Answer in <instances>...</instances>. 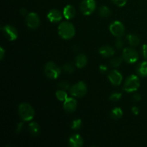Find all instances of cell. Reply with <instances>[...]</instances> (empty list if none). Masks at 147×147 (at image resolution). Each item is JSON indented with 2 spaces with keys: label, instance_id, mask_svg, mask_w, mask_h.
Instances as JSON below:
<instances>
[{
  "label": "cell",
  "instance_id": "6da1fadb",
  "mask_svg": "<svg viewBox=\"0 0 147 147\" xmlns=\"http://www.w3.org/2000/svg\"><path fill=\"white\" fill-rule=\"evenodd\" d=\"M58 34L64 40H70L74 37L76 29L72 23L69 22H63L58 27Z\"/></svg>",
  "mask_w": 147,
  "mask_h": 147
},
{
  "label": "cell",
  "instance_id": "7a4b0ae2",
  "mask_svg": "<svg viewBox=\"0 0 147 147\" xmlns=\"http://www.w3.org/2000/svg\"><path fill=\"white\" fill-rule=\"evenodd\" d=\"M18 112L21 119L24 121H30L34 116V109L27 103H22L19 106Z\"/></svg>",
  "mask_w": 147,
  "mask_h": 147
},
{
  "label": "cell",
  "instance_id": "3957f363",
  "mask_svg": "<svg viewBox=\"0 0 147 147\" xmlns=\"http://www.w3.org/2000/svg\"><path fill=\"white\" fill-rule=\"evenodd\" d=\"M45 74L48 78L56 79L61 74V69L53 62L50 61L46 63L44 68Z\"/></svg>",
  "mask_w": 147,
  "mask_h": 147
},
{
  "label": "cell",
  "instance_id": "277c9868",
  "mask_svg": "<svg viewBox=\"0 0 147 147\" xmlns=\"http://www.w3.org/2000/svg\"><path fill=\"white\" fill-rule=\"evenodd\" d=\"M140 87V80L136 75H131L125 81L123 90L128 93L136 91Z\"/></svg>",
  "mask_w": 147,
  "mask_h": 147
},
{
  "label": "cell",
  "instance_id": "5b68a950",
  "mask_svg": "<svg viewBox=\"0 0 147 147\" xmlns=\"http://www.w3.org/2000/svg\"><path fill=\"white\" fill-rule=\"evenodd\" d=\"M88 88L83 81H80L73 85L70 88V93L73 96L76 98L83 97L87 93Z\"/></svg>",
  "mask_w": 147,
  "mask_h": 147
},
{
  "label": "cell",
  "instance_id": "8992f818",
  "mask_svg": "<svg viewBox=\"0 0 147 147\" xmlns=\"http://www.w3.org/2000/svg\"><path fill=\"white\" fill-rule=\"evenodd\" d=\"M80 11L84 15H90L94 12L96 8V2L95 0H83L80 6Z\"/></svg>",
  "mask_w": 147,
  "mask_h": 147
},
{
  "label": "cell",
  "instance_id": "52a82bcc",
  "mask_svg": "<svg viewBox=\"0 0 147 147\" xmlns=\"http://www.w3.org/2000/svg\"><path fill=\"white\" fill-rule=\"evenodd\" d=\"M122 57L126 63H129V64H133L139 60V55L135 50L130 48V47H127L123 50Z\"/></svg>",
  "mask_w": 147,
  "mask_h": 147
},
{
  "label": "cell",
  "instance_id": "ba28073f",
  "mask_svg": "<svg viewBox=\"0 0 147 147\" xmlns=\"http://www.w3.org/2000/svg\"><path fill=\"white\" fill-rule=\"evenodd\" d=\"M109 30L111 34L116 37H121L125 34V27L120 21H114L111 24Z\"/></svg>",
  "mask_w": 147,
  "mask_h": 147
},
{
  "label": "cell",
  "instance_id": "9c48e42d",
  "mask_svg": "<svg viewBox=\"0 0 147 147\" xmlns=\"http://www.w3.org/2000/svg\"><path fill=\"white\" fill-rule=\"evenodd\" d=\"M26 23L29 28L32 30L37 29L40 24V19L38 14L34 12L29 13L26 17Z\"/></svg>",
  "mask_w": 147,
  "mask_h": 147
},
{
  "label": "cell",
  "instance_id": "30bf717a",
  "mask_svg": "<svg viewBox=\"0 0 147 147\" xmlns=\"http://www.w3.org/2000/svg\"><path fill=\"white\" fill-rule=\"evenodd\" d=\"M6 38L9 41H14L18 37V32L15 27L11 25H5L1 28Z\"/></svg>",
  "mask_w": 147,
  "mask_h": 147
},
{
  "label": "cell",
  "instance_id": "8fae6325",
  "mask_svg": "<svg viewBox=\"0 0 147 147\" xmlns=\"http://www.w3.org/2000/svg\"><path fill=\"white\" fill-rule=\"evenodd\" d=\"M108 77H109V80H110L111 83L113 86H119V85L121 83L122 80H123V76L121 75V73L116 70H111V71L109 73Z\"/></svg>",
  "mask_w": 147,
  "mask_h": 147
},
{
  "label": "cell",
  "instance_id": "7c38bea8",
  "mask_svg": "<svg viewBox=\"0 0 147 147\" xmlns=\"http://www.w3.org/2000/svg\"><path fill=\"white\" fill-rule=\"evenodd\" d=\"M78 103L76 99L73 98H67L63 103V109L67 113H71L77 109Z\"/></svg>",
  "mask_w": 147,
  "mask_h": 147
},
{
  "label": "cell",
  "instance_id": "4fadbf2b",
  "mask_svg": "<svg viewBox=\"0 0 147 147\" xmlns=\"http://www.w3.org/2000/svg\"><path fill=\"white\" fill-rule=\"evenodd\" d=\"M47 17L49 21L51 22L57 23L62 20L63 15L59 10L54 9H51L47 13Z\"/></svg>",
  "mask_w": 147,
  "mask_h": 147
},
{
  "label": "cell",
  "instance_id": "5bb4252c",
  "mask_svg": "<svg viewBox=\"0 0 147 147\" xmlns=\"http://www.w3.org/2000/svg\"><path fill=\"white\" fill-rule=\"evenodd\" d=\"M83 143V139L80 134H73L69 139V144L72 147H81Z\"/></svg>",
  "mask_w": 147,
  "mask_h": 147
},
{
  "label": "cell",
  "instance_id": "9a60e30c",
  "mask_svg": "<svg viewBox=\"0 0 147 147\" xmlns=\"http://www.w3.org/2000/svg\"><path fill=\"white\" fill-rule=\"evenodd\" d=\"M99 53L104 57H111L114 55L115 50L112 47L109 45H105L99 49Z\"/></svg>",
  "mask_w": 147,
  "mask_h": 147
},
{
  "label": "cell",
  "instance_id": "2e32d148",
  "mask_svg": "<svg viewBox=\"0 0 147 147\" xmlns=\"http://www.w3.org/2000/svg\"><path fill=\"white\" fill-rule=\"evenodd\" d=\"M76 15V9L72 5H67L63 9V16L66 20H71Z\"/></svg>",
  "mask_w": 147,
  "mask_h": 147
},
{
  "label": "cell",
  "instance_id": "e0dca14e",
  "mask_svg": "<svg viewBox=\"0 0 147 147\" xmlns=\"http://www.w3.org/2000/svg\"><path fill=\"white\" fill-rule=\"evenodd\" d=\"M88 63V57L85 55H79L76 57V65L78 68H83Z\"/></svg>",
  "mask_w": 147,
  "mask_h": 147
},
{
  "label": "cell",
  "instance_id": "ac0fdd59",
  "mask_svg": "<svg viewBox=\"0 0 147 147\" xmlns=\"http://www.w3.org/2000/svg\"><path fill=\"white\" fill-rule=\"evenodd\" d=\"M136 72L141 77L147 76V61H143L138 65Z\"/></svg>",
  "mask_w": 147,
  "mask_h": 147
},
{
  "label": "cell",
  "instance_id": "d6986e66",
  "mask_svg": "<svg viewBox=\"0 0 147 147\" xmlns=\"http://www.w3.org/2000/svg\"><path fill=\"white\" fill-rule=\"evenodd\" d=\"M28 128L32 136H37L40 134V126L36 122H32V123H30Z\"/></svg>",
  "mask_w": 147,
  "mask_h": 147
},
{
  "label": "cell",
  "instance_id": "ffe728a7",
  "mask_svg": "<svg viewBox=\"0 0 147 147\" xmlns=\"http://www.w3.org/2000/svg\"><path fill=\"white\" fill-rule=\"evenodd\" d=\"M126 37L131 46H137L140 43V38L136 34H129Z\"/></svg>",
  "mask_w": 147,
  "mask_h": 147
},
{
  "label": "cell",
  "instance_id": "44dd1931",
  "mask_svg": "<svg viewBox=\"0 0 147 147\" xmlns=\"http://www.w3.org/2000/svg\"><path fill=\"white\" fill-rule=\"evenodd\" d=\"M111 116L112 119H116V120L121 119L123 116V111L121 108H115L111 112Z\"/></svg>",
  "mask_w": 147,
  "mask_h": 147
},
{
  "label": "cell",
  "instance_id": "7402d4cb",
  "mask_svg": "<svg viewBox=\"0 0 147 147\" xmlns=\"http://www.w3.org/2000/svg\"><path fill=\"white\" fill-rule=\"evenodd\" d=\"M99 14L100 15V17L106 18V17H110L111 14V11L106 6H102L99 9Z\"/></svg>",
  "mask_w": 147,
  "mask_h": 147
},
{
  "label": "cell",
  "instance_id": "603a6c76",
  "mask_svg": "<svg viewBox=\"0 0 147 147\" xmlns=\"http://www.w3.org/2000/svg\"><path fill=\"white\" fill-rule=\"evenodd\" d=\"M56 98L60 101H65L67 98V94L65 90H57L55 93Z\"/></svg>",
  "mask_w": 147,
  "mask_h": 147
},
{
  "label": "cell",
  "instance_id": "cb8c5ba5",
  "mask_svg": "<svg viewBox=\"0 0 147 147\" xmlns=\"http://www.w3.org/2000/svg\"><path fill=\"white\" fill-rule=\"evenodd\" d=\"M123 57H116L112 59L110 62V65L112 67H118L119 66H120V65L122 63L123 61Z\"/></svg>",
  "mask_w": 147,
  "mask_h": 147
},
{
  "label": "cell",
  "instance_id": "d4e9b609",
  "mask_svg": "<svg viewBox=\"0 0 147 147\" xmlns=\"http://www.w3.org/2000/svg\"><path fill=\"white\" fill-rule=\"evenodd\" d=\"M63 69L66 73H73L75 70V67L72 63H66L63 65Z\"/></svg>",
  "mask_w": 147,
  "mask_h": 147
},
{
  "label": "cell",
  "instance_id": "484cf974",
  "mask_svg": "<svg viewBox=\"0 0 147 147\" xmlns=\"http://www.w3.org/2000/svg\"><path fill=\"white\" fill-rule=\"evenodd\" d=\"M82 126V121L80 119H76L73 121L71 124V128L75 130H78L80 129Z\"/></svg>",
  "mask_w": 147,
  "mask_h": 147
},
{
  "label": "cell",
  "instance_id": "4316f807",
  "mask_svg": "<svg viewBox=\"0 0 147 147\" xmlns=\"http://www.w3.org/2000/svg\"><path fill=\"white\" fill-rule=\"evenodd\" d=\"M122 94L121 93H113L111 95L110 100L111 101H118L121 98Z\"/></svg>",
  "mask_w": 147,
  "mask_h": 147
},
{
  "label": "cell",
  "instance_id": "83f0119b",
  "mask_svg": "<svg viewBox=\"0 0 147 147\" xmlns=\"http://www.w3.org/2000/svg\"><path fill=\"white\" fill-rule=\"evenodd\" d=\"M58 88L60 90H68L70 86H69V83L66 81H61L58 85Z\"/></svg>",
  "mask_w": 147,
  "mask_h": 147
},
{
  "label": "cell",
  "instance_id": "f1b7e54d",
  "mask_svg": "<svg viewBox=\"0 0 147 147\" xmlns=\"http://www.w3.org/2000/svg\"><path fill=\"white\" fill-rule=\"evenodd\" d=\"M123 45H124L123 40H122L121 37H118L117 40H116V42H115V45H116V48H118V49L123 48Z\"/></svg>",
  "mask_w": 147,
  "mask_h": 147
},
{
  "label": "cell",
  "instance_id": "f546056e",
  "mask_svg": "<svg viewBox=\"0 0 147 147\" xmlns=\"http://www.w3.org/2000/svg\"><path fill=\"white\" fill-rule=\"evenodd\" d=\"M116 5L119 7H123L127 2V0H112Z\"/></svg>",
  "mask_w": 147,
  "mask_h": 147
},
{
  "label": "cell",
  "instance_id": "4dcf8cb0",
  "mask_svg": "<svg viewBox=\"0 0 147 147\" xmlns=\"http://www.w3.org/2000/svg\"><path fill=\"white\" fill-rule=\"evenodd\" d=\"M142 56H143L144 58L147 60V45L145 44L142 46Z\"/></svg>",
  "mask_w": 147,
  "mask_h": 147
},
{
  "label": "cell",
  "instance_id": "1f68e13d",
  "mask_svg": "<svg viewBox=\"0 0 147 147\" xmlns=\"http://www.w3.org/2000/svg\"><path fill=\"white\" fill-rule=\"evenodd\" d=\"M99 70H100V73H104L107 71L108 67H107V66L105 65H100V67H99Z\"/></svg>",
  "mask_w": 147,
  "mask_h": 147
},
{
  "label": "cell",
  "instance_id": "d6a6232c",
  "mask_svg": "<svg viewBox=\"0 0 147 147\" xmlns=\"http://www.w3.org/2000/svg\"><path fill=\"white\" fill-rule=\"evenodd\" d=\"M133 99L135 102H139L140 101L141 99H142V97H141V95L139 94V93H136V94H134L133 96Z\"/></svg>",
  "mask_w": 147,
  "mask_h": 147
},
{
  "label": "cell",
  "instance_id": "836d02e7",
  "mask_svg": "<svg viewBox=\"0 0 147 147\" xmlns=\"http://www.w3.org/2000/svg\"><path fill=\"white\" fill-rule=\"evenodd\" d=\"M131 111L134 115H138L139 113L140 110H139V109L137 107V106H134L131 109Z\"/></svg>",
  "mask_w": 147,
  "mask_h": 147
},
{
  "label": "cell",
  "instance_id": "e575fe53",
  "mask_svg": "<svg viewBox=\"0 0 147 147\" xmlns=\"http://www.w3.org/2000/svg\"><path fill=\"white\" fill-rule=\"evenodd\" d=\"M4 53H5V50H4L2 47H0V59L1 60H3V58H4Z\"/></svg>",
  "mask_w": 147,
  "mask_h": 147
},
{
  "label": "cell",
  "instance_id": "d590c367",
  "mask_svg": "<svg viewBox=\"0 0 147 147\" xmlns=\"http://www.w3.org/2000/svg\"><path fill=\"white\" fill-rule=\"evenodd\" d=\"M20 12L22 15H26V14H27V10L25 8H22L21 9H20Z\"/></svg>",
  "mask_w": 147,
  "mask_h": 147
},
{
  "label": "cell",
  "instance_id": "8d00e7d4",
  "mask_svg": "<svg viewBox=\"0 0 147 147\" xmlns=\"http://www.w3.org/2000/svg\"><path fill=\"white\" fill-rule=\"evenodd\" d=\"M23 126V123H20L19 124H17V132H20L21 131L22 128Z\"/></svg>",
  "mask_w": 147,
  "mask_h": 147
}]
</instances>
